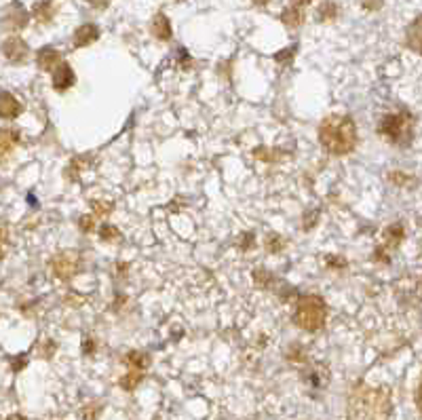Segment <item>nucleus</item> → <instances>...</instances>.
I'll list each match as a JSON object with an SVG mask.
<instances>
[{"instance_id": "obj_1", "label": "nucleus", "mask_w": 422, "mask_h": 420, "mask_svg": "<svg viewBox=\"0 0 422 420\" xmlns=\"http://www.w3.org/2000/svg\"><path fill=\"white\" fill-rule=\"evenodd\" d=\"M393 412V399L386 389L359 386L348 401L351 420H386Z\"/></svg>"}, {"instance_id": "obj_2", "label": "nucleus", "mask_w": 422, "mask_h": 420, "mask_svg": "<svg viewBox=\"0 0 422 420\" xmlns=\"http://www.w3.org/2000/svg\"><path fill=\"white\" fill-rule=\"evenodd\" d=\"M319 141L329 154L342 156L357 146V125L346 114H331L319 125Z\"/></svg>"}, {"instance_id": "obj_3", "label": "nucleus", "mask_w": 422, "mask_h": 420, "mask_svg": "<svg viewBox=\"0 0 422 420\" xmlns=\"http://www.w3.org/2000/svg\"><path fill=\"white\" fill-rule=\"evenodd\" d=\"M378 134L393 146H408L414 138V121L406 110L384 114L378 123Z\"/></svg>"}, {"instance_id": "obj_4", "label": "nucleus", "mask_w": 422, "mask_h": 420, "mask_svg": "<svg viewBox=\"0 0 422 420\" xmlns=\"http://www.w3.org/2000/svg\"><path fill=\"white\" fill-rule=\"evenodd\" d=\"M328 319V306L326 300L319 296H302L296 304V313H293V324L300 329L306 331H319L326 326Z\"/></svg>"}, {"instance_id": "obj_5", "label": "nucleus", "mask_w": 422, "mask_h": 420, "mask_svg": "<svg viewBox=\"0 0 422 420\" xmlns=\"http://www.w3.org/2000/svg\"><path fill=\"white\" fill-rule=\"evenodd\" d=\"M81 269V256L76 251H64L51 260V271L57 279H72Z\"/></svg>"}, {"instance_id": "obj_6", "label": "nucleus", "mask_w": 422, "mask_h": 420, "mask_svg": "<svg viewBox=\"0 0 422 420\" xmlns=\"http://www.w3.org/2000/svg\"><path fill=\"white\" fill-rule=\"evenodd\" d=\"M19 114H21V104L9 91H2L0 94V119H17Z\"/></svg>"}, {"instance_id": "obj_7", "label": "nucleus", "mask_w": 422, "mask_h": 420, "mask_svg": "<svg viewBox=\"0 0 422 420\" xmlns=\"http://www.w3.org/2000/svg\"><path fill=\"white\" fill-rule=\"evenodd\" d=\"M19 144V131L15 129H0V163L15 150Z\"/></svg>"}, {"instance_id": "obj_8", "label": "nucleus", "mask_w": 422, "mask_h": 420, "mask_svg": "<svg viewBox=\"0 0 422 420\" xmlns=\"http://www.w3.org/2000/svg\"><path fill=\"white\" fill-rule=\"evenodd\" d=\"M72 83H74V72H72V68H70L68 64H61V66L55 70V74H53V87H55L57 91H66L68 87H72Z\"/></svg>"}, {"instance_id": "obj_9", "label": "nucleus", "mask_w": 422, "mask_h": 420, "mask_svg": "<svg viewBox=\"0 0 422 420\" xmlns=\"http://www.w3.org/2000/svg\"><path fill=\"white\" fill-rule=\"evenodd\" d=\"M306 382L315 389V391H321V389H326L329 382V370L326 366H315L308 376H306Z\"/></svg>"}, {"instance_id": "obj_10", "label": "nucleus", "mask_w": 422, "mask_h": 420, "mask_svg": "<svg viewBox=\"0 0 422 420\" xmlns=\"http://www.w3.org/2000/svg\"><path fill=\"white\" fill-rule=\"evenodd\" d=\"M403 234H406L403 233V226H401L399 222L393 224L391 229H386V231H384V236H382V239H384V249H395V247L401 243Z\"/></svg>"}, {"instance_id": "obj_11", "label": "nucleus", "mask_w": 422, "mask_h": 420, "mask_svg": "<svg viewBox=\"0 0 422 420\" xmlns=\"http://www.w3.org/2000/svg\"><path fill=\"white\" fill-rule=\"evenodd\" d=\"M4 53L11 61H21L24 59V53H26V45L19 43V41H9L4 45Z\"/></svg>"}, {"instance_id": "obj_12", "label": "nucleus", "mask_w": 422, "mask_h": 420, "mask_svg": "<svg viewBox=\"0 0 422 420\" xmlns=\"http://www.w3.org/2000/svg\"><path fill=\"white\" fill-rule=\"evenodd\" d=\"M127 364H129V366H134V368H138V370H144V368H148V366H150V357H148L146 353L131 351V353L127 355Z\"/></svg>"}, {"instance_id": "obj_13", "label": "nucleus", "mask_w": 422, "mask_h": 420, "mask_svg": "<svg viewBox=\"0 0 422 420\" xmlns=\"http://www.w3.org/2000/svg\"><path fill=\"white\" fill-rule=\"evenodd\" d=\"M57 61V53L53 51V49H45V51H41V55H39V64H41V68L43 70H53V64Z\"/></svg>"}, {"instance_id": "obj_14", "label": "nucleus", "mask_w": 422, "mask_h": 420, "mask_svg": "<svg viewBox=\"0 0 422 420\" xmlns=\"http://www.w3.org/2000/svg\"><path fill=\"white\" fill-rule=\"evenodd\" d=\"M99 234H101V239H104V241H116V239H121L119 229H116V226H112V224H104V226H101V231H99Z\"/></svg>"}, {"instance_id": "obj_15", "label": "nucleus", "mask_w": 422, "mask_h": 420, "mask_svg": "<svg viewBox=\"0 0 422 420\" xmlns=\"http://www.w3.org/2000/svg\"><path fill=\"white\" fill-rule=\"evenodd\" d=\"M95 36H97V30L95 28H83L81 32H79V39H76V45H85V43H91Z\"/></svg>"}, {"instance_id": "obj_16", "label": "nucleus", "mask_w": 422, "mask_h": 420, "mask_svg": "<svg viewBox=\"0 0 422 420\" xmlns=\"http://www.w3.org/2000/svg\"><path fill=\"white\" fill-rule=\"evenodd\" d=\"M283 245H285V243H283V239L279 234H268V236H266V249H268V251H281Z\"/></svg>"}, {"instance_id": "obj_17", "label": "nucleus", "mask_w": 422, "mask_h": 420, "mask_svg": "<svg viewBox=\"0 0 422 420\" xmlns=\"http://www.w3.org/2000/svg\"><path fill=\"white\" fill-rule=\"evenodd\" d=\"M94 209L99 218H106V216H110V211L114 209V205H112V203H101V201H97V203H94Z\"/></svg>"}, {"instance_id": "obj_18", "label": "nucleus", "mask_w": 422, "mask_h": 420, "mask_svg": "<svg viewBox=\"0 0 422 420\" xmlns=\"http://www.w3.org/2000/svg\"><path fill=\"white\" fill-rule=\"evenodd\" d=\"M140 380H141L140 370H138V372H131L127 378H125V380H123V386H125V389H134Z\"/></svg>"}, {"instance_id": "obj_19", "label": "nucleus", "mask_w": 422, "mask_h": 420, "mask_svg": "<svg viewBox=\"0 0 422 420\" xmlns=\"http://www.w3.org/2000/svg\"><path fill=\"white\" fill-rule=\"evenodd\" d=\"M81 229H83V231H87V233H91V231L95 229L94 218H91V216H89V218H87V216H85V218H81Z\"/></svg>"}, {"instance_id": "obj_20", "label": "nucleus", "mask_w": 422, "mask_h": 420, "mask_svg": "<svg viewBox=\"0 0 422 420\" xmlns=\"http://www.w3.org/2000/svg\"><path fill=\"white\" fill-rule=\"evenodd\" d=\"M2 243H6V229L0 226V258H2Z\"/></svg>"}, {"instance_id": "obj_21", "label": "nucleus", "mask_w": 422, "mask_h": 420, "mask_svg": "<svg viewBox=\"0 0 422 420\" xmlns=\"http://www.w3.org/2000/svg\"><path fill=\"white\" fill-rule=\"evenodd\" d=\"M9 420H26V419H21V416H17V414H15V416H11Z\"/></svg>"}]
</instances>
